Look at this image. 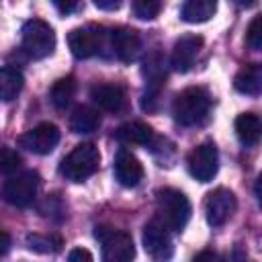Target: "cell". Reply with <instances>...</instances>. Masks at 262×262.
Masks as SVG:
<instances>
[{
	"label": "cell",
	"instance_id": "obj_28",
	"mask_svg": "<svg viewBox=\"0 0 262 262\" xmlns=\"http://www.w3.org/2000/svg\"><path fill=\"white\" fill-rule=\"evenodd\" d=\"M68 260L70 262H82V260H86V262H90L92 260V254L88 252V250H84V248H74L70 254H68Z\"/></svg>",
	"mask_w": 262,
	"mask_h": 262
},
{
	"label": "cell",
	"instance_id": "obj_25",
	"mask_svg": "<svg viewBox=\"0 0 262 262\" xmlns=\"http://www.w3.org/2000/svg\"><path fill=\"white\" fill-rule=\"evenodd\" d=\"M59 239L57 237H49V235H29L27 237V246L29 250H35V252H41V254H47V252H57L59 250Z\"/></svg>",
	"mask_w": 262,
	"mask_h": 262
},
{
	"label": "cell",
	"instance_id": "obj_3",
	"mask_svg": "<svg viewBox=\"0 0 262 262\" xmlns=\"http://www.w3.org/2000/svg\"><path fill=\"white\" fill-rule=\"evenodd\" d=\"M100 166V151L94 143L76 145L59 164V174L70 182H84Z\"/></svg>",
	"mask_w": 262,
	"mask_h": 262
},
{
	"label": "cell",
	"instance_id": "obj_2",
	"mask_svg": "<svg viewBox=\"0 0 262 262\" xmlns=\"http://www.w3.org/2000/svg\"><path fill=\"white\" fill-rule=\"evenodd\" d=\"M156 205H158V215L160 221L172 229V231H182L190 219L192 207L190 201L186 199L184 192L176 188H162L156 194Z\"/></svg>",
	"mask_w": 262,
	"mask_h": 262
},
{
	"label": "cell",
	"instance_id": "obj_10",
	"mask_svg": "<svg viewBox=\"0 0 262 262\" xmlns=\"http://www.w3.org/2000/svg\"><path fill=\"white\" fill-rule=\"evenodd\" d=\"M68 45L74 57L86 59L100 51L102 47V29L98 27H76L68 35Z\"/></svg>",
	"mask_w": 262,
	"mask_h": 262
},
{
	"label": "cell",
	"instance_id": "obj_17",
	"mask_svg": "<svg viewBox=\"0 0 262 262\" xmlns=\"http://www.w3.org/2000/svg\"><path fill=\"white\" fill-rule=\"evenodd\" d=\"M233 86L237 92L248 94V96H256L260 94L262 88V68L260 63H250L246 68H242L233 80Z\"/></svg>",
	"mask_w": 262,
	"mask_h": 262
},
{
	"label": "cell",
	"instance_id": "obj_19",
	"mask_svg": "<svg viewBox=\"0 0 262 262\" xmlns=\"http://www.w3.org/2000/svg\"><path fill=\"white\" fill-rule=\"evenodd\" d=\"M260 117L256 113H242L235 119V135L244 145H256L260 139Z\"/></svg>",
	"mask_w": 262,
	"mask_h": 262
},
{
	"label": "cell",
	"instance_id": "obj_1",
	"mask_svg": "<svg viewBox=\"0 0 262 262\" xmlns=\"http://www.w3.org/2000/svg\"><path fill=\"white\" fill-rule=\"evenodd\" d=\"M211 108V94L203 86H190L184 88L172 104L174 121L182 127H192L205 121Z\"/></svg>",
	"mask_w": 262,
	"mask_h": 262
},
{
	"label": "cell",
	"instance_id": "obj_6",
	"mask_svg": "<svg viewBox=\"0 0 262 262\" xmlns=\"http://www.w3.org/2000/svg\"><path fill=\"white\" fill-rule=\"evenodd\" d=\"M37 190H39V174L33 170H27L20 174H12L4 182L2 196L8 205L25 209V207L33 205V201L37 199Z\"/></svg>",
	"mask_w": 262,
	"mask_h": 262
},
{
	"label": "cell",
	"instance_id": "obj_11",
	"mask_svg": "<svg viewBox=\"0 0 262 262\" xmlns=\"http://www.w3.org/2000/svg\"><path fill=\"white\" fill-rule=\"evenodd\" d=\"M143 248L145 252L156 260H166L172 256V239L168 233V227L160 219H151L143 227Z\"/></svg>",
	"mask_w": 262,
	"mask_h": 262
},
{
	"label": "cell",
	"instance_id": "obj_8",
	"mask_svg": "<svg viewBox=\"0 0 262 262\" xmlns=\"http://www.w3.org/2000/svg\"><path fill=\"white\" fill-rule=\"evenodd\" d=\"M235 209H237V201L229 188H215L205 199V217L213 227L225 225L233 217Z\"/></svg>",
	"mask_w": 262,
	"mask_h": 262
},
{
	"label": "cell",
	"instance_id": "obj_30",
	"mask_svg": "<svg viewBox=\"0 0 262 262\" xmlns=\"http://www.w3.org/2000/svg\"><path fill=\"white\" fill-rule=\"evenodd\" d=\"M10 250V235L0 227V258Z\"/></svg>",
	"mask_w": 262,
	"mask_h": 262
},
{
	"label": "cell",
	"instance_id": "obj_29",
	"mask_svg": "<svg viewBox=\"0 0 262 262\" xmlns=\"http://www.w3.org/2000/svg\"><path fill=\"white\" fill-rule=\"evenodd\" d=\"M94 4L100 10H117L123 4V0H94Z\"/></svg>",
	"mask_w": 262,
	"mask_h": 262
},
{
	"label": "cell",
	"instance_id": "obj_4",
	"mask_svg": "<svg viewBox=\"0 0 262 262\" xmlns=\"http://www.w3.org/2000/svg\"><path fill=\"white\" fill-rule=\"evenodd\" d=\"M20 45L31 59H45L55 49V33L49 27V23L41 18H31L23 25Z\"/></svg>",
	"mask_w": 262,
	"mask_h": 262
},
{
	"label": "cell",
	"instance_id": "obj_15",
	"mask_svg": "<svg viewBox=\"0 0 262 262\" xmlns=\"http://www.w3.org/2000/svg\"><path fill=\"white\" fill-rule=\"evenodd\" d=\"M115 176L123 186H137L143 178V166L129 149H121L115 158Z\"/></svg>",
	"mask_w": 262,
	"mask_h": 262
},
{
	"label": "cell",
	"instance_id": "obj_23",
	"mask_svg": "<svg viewBox=\"0 0 262 262\" xmlns=\"http://www.w3.org/2000/svg\"><path fill=\"white\" fill-rule=\"evenodd\" d=\"M164 8V0H133V14L139 20H154Z\"/></svg>",
	"mask_w": 262,
	"mask_h": 262
},
{
	"label": "cell",
	"instance_id": "obj_24",
	"mask_svg": "<svg viewBox=\"0 0 262 262\" xmlns=\"http://www.w3.org/2000/svg\"><path fill=\"white\" fill-rule=\"evenodd\" d=\"M23 166V160L20 156L12 149V147H6V145H0V174H16Z\"/></svg>",
	"mask_w": 262,
	"mask_h": 262
},
{
	"label": "cell",
	"instance_id": "obj_14",
	"mask_svg": "<svg viewBox=\"0 0 262 262\" xmlns=\"http://www.w3.org/2000/svg\"><path fill=\"white\" fill-rule=\"evenodd\" d=\"M90 98L98 108L106 113H121L127 102L125 88L119 84H96L90 90Z\"/></svg>",
	"mask_w": 262,
	"mask_h": 262
},
{
	"label": "cell",
	"instance_id": "obj_32",
	"mask_svg": "<svg viewBox=\"0 0 262 262\" xmlns=\"http://www.w3.org/2000/svg\"><path fill=\"white\" fill-rule=\"evenodd\" d=\"M203 258H217V256L213 252H201V254L194 256V260H203Z\"/></svg>",
	"mask_w": 262,
	"mask_h": 262
},
{
	"label": "cell",
	"instance_id": "obj_31",
	"mask_svg": "<svg viewBox=\"0 0 262 262\" xmlns=\"http://www.w3.org/2000/svg\"><path fill=\"white\" fill-rule=\"evenodd\" d=\"M237 6H244V8H248V6H254L256 4V0H233Z\"/></svg>",
	"mask_w": 262,
	"mask_h": 262
},
{
	"label": "cell",
	"instance_id": "obj_21",
	"mask_svg": "<svg viewBox=\"0 0 262 262\" xmlns=\"http://www.w3.org/2000/svg\"><path fill=\"white\" fill-rule=\"evenodd\" d=\"M23 74L16 68L4 66L0 68V100L2 102H10L18 96V92L23 90Z\"/></svg>",
	"mask_w": 262,
	"mask_h": 262
},
{
	"label": "cell",
	"instance_id": "obj_16",
	"mask_svg": "<svg viewBox=\"0 0 262 262\" xmlns=\"http://www.w3.org/2000/svg\"><path fill=\"white\" fill-rule=\"evenodd\" d=\"M115 137L127 145H147L154 139V129L141 121H131V123L121 125Z\"/></svg>",
	"mask_w": 262,
	"mask_h": 262
},
{
	"label": "cell",
	"instance_id": "obj_26",
	"mask_svg": "<svg viewBox=\"0 0 262 262\" xmlns=\"http://www.w3.org/2000/svg\"><path fill=\"white\" fill-rule=\"evenodd\" d=\"M246 41H248V45H250L254 51H258V49L262 47V16H254V18H252V23H250V27H248Z\"/></svg>",
	"mask_w": 262,
	"mask_h": 262
},
{
	"label": "cell",
	"instance_id": "obj_13",
	"mask_svg": "<svg viewBox=\"0 0 262 262\" xmlns=\"http://www.w3.org/2000/svg\"><path fill=\"white\" fill-rule=\"evenodd\" d=\"M111 45H113L115 55L121 61L129 63L133 59H137L139 49H141V39H139L137 31H133L129 27H119L111 33Z\"/></svg>",
	"mask_w": 262,
	"mask_h": 262
},
{
	"label": "cell",
	"instance_id": "obj_20",
	"mask_svg": "<svg viewBox=\"0 0 262 262\" xmlns=\"http://www.w3.org/2000/svg\"><path fill=\"white\" fill-rule=\"evenodd\" d=\"M217 10V0H184L180 16L186 23H207Z\"/></svg>",
	"mask_w": 262,
	"mask_h": 262
},
{
	"label": "cell",
	"instance_id": "obj_18",
	"mask_svg": "<svg viewBox=\"0 0 262 262\" xmlns=\"http://www.w3.org/2000/svg\"><path fill=\"white\" fill-rule=\"evenodd\" d=\"M98 127H100V115H98V111H94L90 106H78L70 117L72 133L88 135V133H94Z\"/></svg>",
	"mask_w": 262,
	"mask_h": 262
},
{
	"label": "cell",
	"instance_id": "obj_22",
	"mask_svg": "<svg viewBox=\"0 0 262 262\" xmlns=\"http://www.w3.org/2000/svg\"><path fill=\"white\" fill-rule=\"evenodd\" d=\"M76 80L74 76H66V78H59L53 86H51V92H49V98L53 102L55 108H66L72 104L74 96H76Z\"/></svg>",
	"mask_w": 262,
	"mask_h": 262
},
{
	"label": "cell",
	"instance_id": "obj_5",
	"mask_svg": "<svg viewBox=\"0 0 262 262\" xmlns=\"http://www.w3.org/2000/svg\"><path fill=\"white\" fill-rule=\"evenodd\" d=\"M94 237L98 239L102 260L106 262H129L135 256L133 237L123 229L111 225H98L94 229Z\"/></svg>",
	"mask_w": 262,
	"mask_h": 262
},
{
	"label": "cell",
	"instance_id": "obj_7",
	"mask_svg": "<svg viewBox=\"0 0 262 262\" xmlns=\"http://www.w3.org/2000/svg\"><path fill=\"white\" fill-rule=\"evenodd\" d=\"M186 164H188L190 176L196 178L199 182L213 180V176L217 174V168H219V151H217V145L213 141L199 143L188 154Z\"/></svg>",
	"mask_w": 262,
	"mask_h": 262
},
{
	"label": "cell",
	"instance_id": "obj_12",
	"mask_svg": "<svg viewBox=\"0 0 262 262\" xmlns=\"http://www.w3.org/2000/svg\"><path fill=\"white\" fill-rule=\"evenodd\" d=\"M203 37L201 35H194V33H188V35H182L180 39H176L174 47H172V57H170V63L176 72H188L192 66H194V59L199 57L201 49H203Z\"/></svg>",
	"mask_w": 262,
	"mask_h": 262
},
{
	"label": "cell",
	"instance_id": "obj_9",
	"mask_svg": "<svg viewBox=\"0 0 262 262\" xmlns=\"http://www.w3.org/2000/svg\"><path fill=\"white\" fill-rule=\"evenodd\" d=\"M59 143V129L53 123H39L18 137V145L37 156H47Z\"/></svg>",
	"mask_w": 262,
	"mask_h": 262
},
{
	"label": "cell",
	"instance_id": "obj_27",
	"mask_svg": "<svg viewBox=\"0 0 262 262\" xmlns=\"http://www.w3.org/2000/svg\"><path fill=\"white\" fill-rule=\"evenodd\" d=\"M51 2L61 14H72L80 4V0H51Z\"/></svg>",
	"mask_w": 262,
	"mask_h": 262
}]
</instances>
